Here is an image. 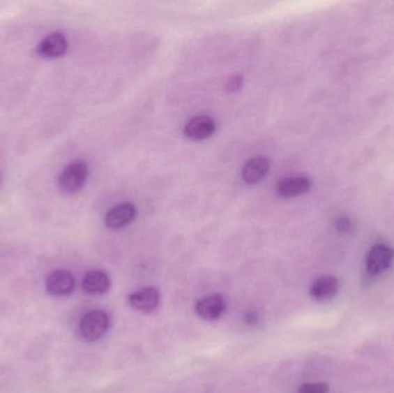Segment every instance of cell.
Wrapping results in <instances>:
<instances>
[{"mask_svg": "<svg viewBox=\"0 0 394 393\" xmlns=\"http://www.w3.org/2000/svg\"><path fill=\"white\" fill-rule=\"evenodd\" d=\"M128 301H130V306L135 308L136 311L151 313L158 307L160 295L157 288H146L130 295Z\"/></svg>", "mask_w": 394, "mask_h": 393, "instance_id": "cell-10", "label": "cell"}, {"mask_svg": "<svg viewBox=\"0 0 394 393\" xmlns=\"http://www.w3.org/2000/svg\"><path fill=\"white\" fill-rule=\"evenodd\" d=\"M215 129H217V125L213 118L209 116H197L194 117L185 124L183 133L188 139L192 141H202L213 135Z\"/></svg>", "mask_w": 394, "mask_h": 393, "instance_id": "cell-4", "label": "cell"}, {"mask_svg": "<svg viewBox=\"0 0 394 393\" xmlns=\"http://www.w3.org/2000/svg\"><path fill=\"white\" fill-rule=\"evenodd\" d=\"M136 214H137L136 207L130 202L120 203V205L113 207L106 214V226L111 230H119V228H125L135 219Z\"/></svg>", "mask_w": 394, "mask_h": 393, "instance_id": "cell-5", "label": "cell"}, {"mask_svg": "<svg viewBox=\"0 0 394 393\" xmlns=\"http://www.w3.org/2000/svg\"><path fill=\"white\" fill-rule=\"evenodd\" d=\"M394 251L392 248L385 245H376L369 251L367 256V270L371 274H381L391 265Z\"/></svg>", "mask_w": 394, "mask_h": 393, "instance_id": "cell-6", "label": "cell"}, {"mask_svg": "<svg viewBox=\"0 0 394 393\" xmlns=\"http://www.w3.org/2000/svg\"><path fill=\"white\" fill-rule=\"evenodd\" d=\"M68 50V42L61 33L50 34L37 47V53L47 59H56L63 57Z\"/></svg>", "mask_w": 394, "mask_h": 393, "instance_id": "cell-7", "label": "cell"}, {"mask_svg": "<svg viewBox=\"0 0 394 393\" xmlns=\"http://www.w3.org/2000/svg\"><path fill=\"white\" fill-rule=\"evenodd\" d=\"M312 188V180L305 175L282 179L279 181L277 193L280 198H291L303 195Z\"/></svg>", "mask_w": 394, "mask_h": 393, "instance_id": "cell-9", "label": "cell"}, {"mask_svg": "<svg viewBox=\"0 0 394 393\" xmlns=\"http://www.w3.org/2000/svg\"><path fill=\"white\" fill-rule=\"evenodd\" d=\"M298 393H328V385L325 383L303 384L298 389Z\"/></svg>", "mask_w": 394, "mask_h": 393, "instance_id": "cell-14", "label": "cell"}, {"mask_svg": "<svg viewBox=\"0 0 394 393\" xmlns=\"http://www.w3.org/2000/svg\"><path fill=\"white\" fill-rule=\"evenodd\" d=\"M226 304L222 295H213L202 297L195 306L196 314L206 320H215L225 311Z\"/></svg>", "mask_w": 394, "mask_h": 393, "instance_id": "cell-8", "label": "cell"}, {"mask_svg": "<svg viewBox=\"0 0 394 393\" xmlns=\"http://www.w3.org/2000/svg\"><path fill=\"white\" fill-rule=\"evenodd\" d=\"M335 228L339 232L347 233V232L351 231L353 224H351V219H348L347 217H340L335 221Z\"/></svg>", "mask_w": 394, "mask_h": 393, "instance_id": "cell-16", "label": "cell"}, {"mask_svg": "<svg viewBox=\"0 0 394 393\" xmlns=\"http://www.w3.org/2000/svg\"><path fill=\"white\" fill-rule=\"evenodd\" d=\"M82 288L89 295H104L111 288V279L105 271L91 270L83 278Z\"/></svg>", "mask_w": 394, "mask_h": 393, "instance_id": "cell-12", "label": "cell"}, {"mask_svg": "<svg viewBox=\"0 0 394 393\" xmlns=\"http://www.w3.org/2000/svg\"><path fill=\"white\" fill-rule=\"evenodd\" d=\"M338 290V279L332 276H324V277L318 278L312 283V288H310V295L317 301L328 300L337 295Z\"/></svg>", "mask_w": 394, "mask_h": 393, "instance_id": "cell-13", "label": "cell"}, {"mask_svg": "<svg viewBox=\"0 0 394 393\" xmlns=\"http://www.w3.org/2000/svg\"><path fill=\"white\" fill-rule=\"evenodd\" d=\"M45 288H47V293L53 297L68 295L74 291L75 278L70 271L59 269V270L53 271L52 274L47 277Z\"/></svg>", "mask_w": 394, "mask_h": 393, "instance_id": "cell-3", "label": "cell"}, {"mask_svg": "<svg viewBox=\"0 0 394 393\" xmlns=\"http://www.w3.org/2000/svg\"><path fill=\"white\" fill-rule=\"evenodd\" d=\"M245 320L248 322L249 324H255L257 322V316H256L255 313H249L245 316Z\"/></svg>", "mask_w": 394, "mask_h": 393, "instance_id": "cell-17", "label": "cell"}, {"mask_svg": "<svg viewBox=\"0 0 394 393\" xmlns=\"http://www.w3.org/2000/svg\"><path fill=\"white\" fill-rule=\"evenodd\" d=\"M109 315L103 311H89L79 322V334L83 341L93 343L103 337L109 329Z\"/></svg>", "mask_w": 394, "mask_h": 393, "instance_id": "cell-1", "label": "cell"}, {"mask_svg": "<svg viewBox=\"0 0 394 393\" xmlns=\"http://www.w3.org/2000/svg\"><path fill=\"white\" fill-rule=\"evenodd\" d=\"M242 82H243V77H242L240 74L232 75L229 77L227 83H226V90H227L229 93L238 91V90L242 87Z\"/></svg>", "mask_w": 394, "mask_h": 393, "instance_id": "cell-15", "label": "cell"}, {"mask_svg": "<svg viewBox=\"0 0 394 393\" xmlns=\"http://www.w3.org/2000/svg\"><path fill=\"white\" fill-rule=\"evenodd\" d=\"M268 170L270 161L264 156H256L245 163L242 168V179L247 184H256L265 178Z\"/></svg>", "mask_w": 394, "mask_h": 393, "instance_id": "cell-11", "label": "cell"}, {"mask_svg": "<svg viewBox=\"0 0 394 393\" xmlns=\"http://www.w3.org/2000/svg\"><path fill=\"white\" fill-rule=\"evenodd\" d=\"M88 165L82 161L70 163L59 175V187L66 194H74L82 189L88 178Z\"/></svg>", "mask_w": 394, "mask_h": 393, "instance_id": "cell-2", "label": "cell"}]
</instances>
